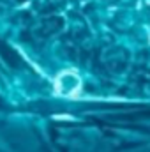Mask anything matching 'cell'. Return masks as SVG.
<instances>
[{"instance_id": "cell-1", "label": "cell", "mask_w": 150, "mask_h": 152, "mask_svg": "<svg viewBox=\"0 0 150 152\" xmlns=\"http://www.w3.org/2000/svg\"><path fill=\"white\" fill-rule=\"evenodd\" d=\"M81 88V80L76 71H62L55 78V92L60 96H76Z\"/></svg>"}]
</instances>
